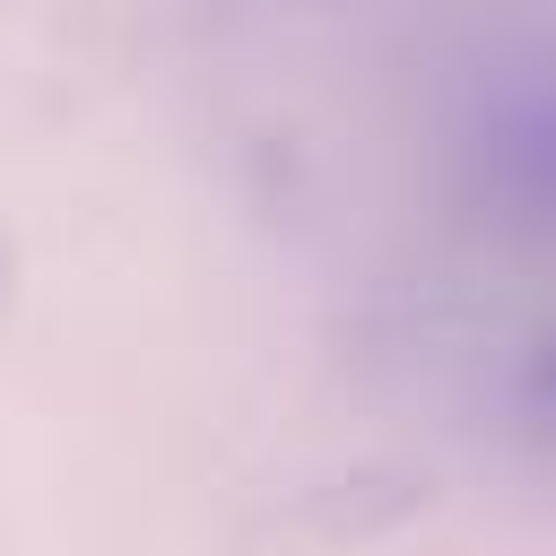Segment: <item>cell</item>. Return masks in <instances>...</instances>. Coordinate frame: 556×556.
I'll return each instance as SVG.
<instances>
[{"instance_id":"3957f363","label":"cell","mask_w":556,"mask_h":556,"mask_svg":"<svg viewBox=\"0 0 556 556\" xmlns=\"http://www.w3.org/2000/svg\"><path fill=\"white\" fill-rule=\"evenodd\" d=\"M0 304H9V261H0Z\"/></svg>"},{"instance_id":"6da1fadb","label":"cell","mask_w":556,"mask_h":556,"mask_svg":"<svg viewBox=\"0 0 556 556\" xmlns=\"http://www.w3.org/2000/svg\"><path fill=\"white\" fill-rule=\"evenodd\" d=\"M478 165L504 200L556 217V61L504 70L478 96Z\"/></svg>"},{"instance_id":"7a4b0ae2","label":"cell","mask_w":556,"mask_h":556,"mask_svg":"<svg viewBox=\"0 0 556 556\" xmlns=\"http://www.w3.org/2000/svg\"><path fill=\"white\" fill-rule=\"evenodd\" d=\"M539 391H547V400H556V348H547V365H539Z\"/></svg>"}]
</instances>
